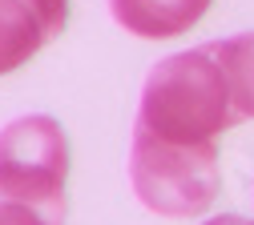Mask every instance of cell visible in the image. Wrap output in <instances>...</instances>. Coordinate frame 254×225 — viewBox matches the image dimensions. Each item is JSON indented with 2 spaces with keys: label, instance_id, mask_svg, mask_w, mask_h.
Listing matches in <instances>:
<instances>
[{
  "label": "cell",
  "instance_id": "6da1fadb",
  "mask_svg": "<svg viewBox=\"0 0 254 225\" xmlns=\"http://www.w3.org/2000/svg\"><path fill=\"white\" fill-rule=\"evenodd\" d=\"M238 121L214 45H198L162 56L149 69L133 129L166 145H218V137Z\"/></svg>",
  "mask_w": 254,
  "mask_h": 225
},
{
  "label": "cell",
  "instance_id": "7a4b0ae2",
  "mask_svg": "<svg viewBox=\"0 0 254 225\" xmlns=\"http://www.w3.org/2000/svg\"><path fill=\"white\" fill-rule=\"evenodd\" d=\"M129 185L157 217H202L222 189L218 145H166L133 129Z\"/></svg>",
  "mask_w": 254,
  "mask_h": 225
},
{
  "label": "cell",
  "instance_id": "3957f363",
  "mask_svg": "<svg viewBox=\"0 0 254 225\" xmlns=\"http://www.w3.org/2000/svg\"><path fill=\"white\" fill-rule=\"evenodd\" d=\"M69 137L57 117L28 113L0 129V201L33 205L65 225Z\"/></svg>",
  "mask_w": 254,
  "mask_h": 225
},
{
  "label": "cell",
  "instance_id": "277c9868",
  "mask_svg": "<svg viewBox=\"0 0 254 225\" xmlns=\"http://www.w3.org/2000/svg\"><path fill=\"white\" fill-rule=\"evenodd\" d=\"M69 28V0H0V77L24 69Z\"/></svg>",
  "mask_w": 254,
  "mask_h": 225
},
{
  "label": "cell",
  "instance_id": "5b68a950",
  "mask_svg": "<svg viewBox=\"0 0 254 225\" xmlns=\"http://www.w3.org/2000/svg\"><path fill=\"white\" fill-rule=\"evenodd\" d=\"M214 0H109L113 20L141 41H174L190 32Z\"/></svg>",
  "mask_w": 254,
  "mask_h": 225
},
{
  "label": "cell",
  "instance_id": "8992f818",
  "mask_svg": "<svg viewBox=\"0 0 254 225\" xmlns=\"http://www.w3.org/2000/svg\"><path fill=\"white\" fill-rule=\"evenodd\" d=\"M214 56L230 81L234 113L242 121H254V32H242V37H230V41H214Z\"/></svg>",
  "mask_w": 254,
  "mask_h": 225
},
{
  "label": "cell",
  "instance_id": "52a82bcc",
  "mask_svg": "<svg viewBox=\"0 0 254 225\" xmlns=\"http://www.w3.org/2000/svg\"><path fill=\"white\" fill-rule=\"evenodd\" d=\"M0 225H61L53 217H45L33 205H20V201H0Z\"/></svg>",
  "mask_w": 254,
  "mask_h": 225
},
{
  "label": "cell",
  "instance_id": "ba28073f",
  "mask_svg": "<svg viewBox=\"0 0 254 225\" xmlns=\"http://www.w3.org/2000/svg\"><path fill=\"white\" fill-rule=\"evenodd\" d=\"M202 225H254V217H238V213H218V217H210V221H202Z\"/></svg>",
  "mask_w": 254,
  "mask_h": 225
}]
</instances>
